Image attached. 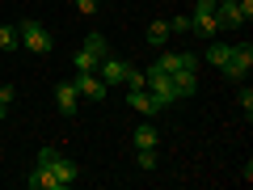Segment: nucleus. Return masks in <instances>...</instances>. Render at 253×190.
I'll return each instance as SVG.
<instances>
[{
	"mask_svg": "<svg viewBox=\"0 0 253 190\" xmlns=\"http://www.w3.org/2000/svg\"><path fill=\"white\" fill-rule=\"evenodd\" d=\"M144 76H148V93H152V101H156V110H173L177 106V89H173V76L165 72L161 63H148L144 68Z\"/></svg>",
	"mask_w": 253,
	"mask_h": 190,
	"instance_id": "f257e3e1",
	"label": "nucleus"
},
{
	"mask_svg": "<svg viewBox=\"0 0 253 190\" xmlns=\"http://www.w3.org/2000/svg\"><path fill=\"white\" fill-rule=\"evenodd\" d=\"M17 38H21V47H26V51H34V55H51V30L42 26V21H34V17H26L17 26Z\"/></svg>",
	"mask_w": 253,
	"mask_h": 190,
	"instance_id": "f03ea898",
	"label": "nucleus"
},
{
	"mask_svg": "<svg viewBox=\"0 0 253 190\" xmlns=\"http://www.w3.org/2000/svg\"><path fill=\"white\" fill-rule=\"evenodd\" d=\"M253 68V47L249 43H232V55H228V63L219 68V72L228 76V81H245Z\"/></svg>",
	"mask_w": 253,
	"mask_h": 190,
	"instance_id": "7ed1b4c3",
	"label": "nucleus"
},
{
	"mask_svg": "<svg viewBox=\"0 0 253 190\" xmlns=\"http://www.w3.org/2000/svg\"><path fill=\"white\" fill-rule=\"evenodd\" d=\"M190 26H194V34H199V38H215V30H219L215 0H199V4H194V13H190Z\"/></svg>",
	"mask_w": 253,
	"mask_h": 190,
	"instance_id": "20e7f679",
	"label": "nucleus"
},
{
	"mask_svg": "<svg viewBox=\"0 0 253 190\" xmlns=\"http://www.w3.org/2000/svg\"><path fill=\"white\" fill-rule=\"evenodd\" d=\"M215 17H219V30H241L245 21L253 17V0H236V4H215Z\"/></svg>",
	"mask_w": 253,
	"mask_h": 190,
	"instance_id": "39448f33",
	"label": "nucleus"
},
{
	"mask_svg": "<svg viewBox=\"0 0 253 190\" xmlns=\"http://www.w3.org/2000/svg\"><path fill=\"white\" fill-rule=\"evenodd\" d=\"M169 76H181V72H199V55H190V51H165L161 59H156Z\"/></svg>",
	"mask_w": 253,
	"mask_h": 190,
	"instance_id": "423d86ee",
	"label": "nucleus"
},
{
	"mask_svg": "<svg viewBox=\"0 0 253 190\" xmlns=\"http://www.w3.org/2000/svg\"><path fill=\"white\" fill-rule=\"evenodd\" d=\"M72 85H76V93H81V97H89V101H106V89H110L97 72H76Z\"/></svg>",
	"mask_w": 253,
	"mask_h": 190,
	"instance_id": "0eeeda50",
	"label": "nucleus"
},
{
	"mask_svg": "<svg viewBox=\"0 0 253 190\" xmlns=\"http://www.w3.org/2000/svg\"><path fill=\"white\" fill-rule=\"evenodd\" d=\"M126 68H131L126 59H118V55H106V59L97 63V76H101L106 85H123V81H126Z\"/></svg>",
	"mask_w": 253,
	"mask_h": 190,
	"instance_id": "6e6552de",
	"label": "nucleus"
},
{
	"mask_svg": "<svg viewBox=\"0 0 253 190\" xmlns=\"http://www.w3.org/2000/svg\"><path fill=\"white\" fill-rule=\"evenodd\" d=\"M26 186H30V190H63V182L55 178L46 165H34V173L26 178Z\"/></svg>",
	"mask_w": 253,
	"mask_h": 190,
	"instance_id": "1a4fd4ad",
	"label": "nucleus"
},
{
	"mask_svg": "<svg viewBox=\"0 0 253 190\" xmlns=\"http://www.w3.org/2000/svg\"><path fill=\"white\" fill-rule=\"evenodd\" d=\"M76 97H81V93H76L72 81H59V85H55V106H59V114H76Z\"/></svg>",
	"mask_w": 253,
	"mask_h": 190,
	"instance_id": "9d476101",
	"label": "nucleus"
},
{
	"mask_svg": "<svg viewBox=\"0 0 253 190\" xmlns=\"http://www.w3.org/2000/svg\"><path fill=\"white\" fill-rule=\"evenodd\" d=\"M46 169H51V173H55V178H59V182H63V190H68V186H72V182H76V161H72V156H63V152H59V156H55V161H51V165H46Z\"/></svg>",
	"mask_w": 253,
	"mask_h": 190,
	"instance_id": "9b49d317",
	"label": "nucleus"
},
{
	"mask_svg": "<svg viewBox=\"0 0 253 190\" xmlns=\"http://www.w3.org/2000/svg\"><path fill=\"white\" fill-rule=\"evenodd\" d=\"M126 101H131V110H139L144 118L161 114V110H156V101H152V93H148V89H126Z\"/></svg>",
	"mask_w": 253,
	"mask_h": 190,
	"instance_id": "f8f14e48",
	"label": "nucleus"
},
{
	"mask_svg": "<svg viewBox=\"0 0 253 190\" xmlns=\"http://www.w3.org/2000/svg\"><path fill=\"white\" fill-rule=\"evenodd\" d=\"M156 144H161V131H156V127L144 118V123L135 127V148H156Z\"/></svg>",
	"mask_w": 253,
	"mask_h": 190,
	"instance_id": "ddd939ff",
	"label": "nucleus"
},
{
	"mask_svg": "<svg viewBox=\"0 0 253 190\" xmlns=\"http://www.w3.org/2000/svg\"><path fill=\"white\" fill-rule=\"evenodd\" d=\"M173 89H177V97H194V93H199V76H194V72L173 76Z\"/></svg>",
	"mask_w": 253,
	"mask_h": 190,
	"instance_id": "4468645a",
	"label": "nucleus"
},
{
	"mask_svg": "<svg viewBox=\"0 0 253 190\" xmlns=\"http://www.w3.org/2000/svg\"><path fill=\"white\" fill-rule=\"evenodd\" d=\"M97 55H89V51H84V47H76V51H72V68H76V72H97Z\"/></svg>",
	"mask_w": 253,
	"mask_h": 190,
	"instance_id": "2eb2a0df",
	"label": "nucleus"
},
{
	"mask_svg": "<svg viewBox=\"0 0 253 190\" xmlns=\"http://www.w3.org/2000/svg\"><path fill=\"white\" fill-rule=\"evenodd\" d=\"M165 43H169V21L156 17L152 26H148V47H165Z\"/></svg>",
	"mask_w": 253,
	"mask_h": 190,
	"instance_id": "dca6fc26",
	"label": "nucleus"
},
{
	"mask_svg": "<svg viewBox=\"0 0 253 190\" xmlns=\"http://www.w3.org/2000/svg\"><path fill=\"white\" fill-rule=\"evenodd\" d=\"M81 47H84L89 55H97V59H106V55H110V43H106V34H97V30H93V34L84 38Z\"/></svg>",
	"mask_w": 253,
	"mask_h": 190,
	"instance_id": "f3484780",
	"label": "nucleus"
},
{
	"mask_svg": "<svg viewBox=\"0 0 253 190\" xmlns=\"http://www.w3.org/2000/svg\"><path fill=\"white\" fill-rule=\"evenodd\" d=\"M228 55H232V43H211L207 47V63H211V68H224Z\"/></svg>",
	"mask_w": 253,
	"mask_h": 190,
	"instance_id": "a211bd4d",
	"label": "nucleus"
},
{
	"mask_svg": "<svg viewBox=\"0 0 253 190\" xmlns=\"http://www.w3.org/2000/svg\"><path fill=\"white\" fill-rule=\"evenodd\" d=\"M0 51H21V38H17V26H0Z\"/></svg>",
	"mask_w": 253,
	"mask_h": 190,
	"instance_id": "6ab92c4d",
	"label": "nucleus"
},
{
	"mask_svg": "<svg viewBox=\"0 0 253 190\" xmlns=\"http://www.w3.org/2000/svg\"><path fill=\"white\" fill-rule=\"evenodd\" d=\"M135 165H139L144 173H152V169H156V148H135Z\"/></svg>",
	"mask_w": 253,
	"mask_h": 190,
	"instance_id": "aec40b11",
	"label": "nucleus"
},
{
	"mask_svg": "<svg viewBox=\"0 0 253 190\" xmlns=\"http://www.w3.org/2000/svg\"><path fill=\"white\" fill-rule=\"evenodd\" d=\"M126 89H148V76H144V68H126Z\"/></svg>",
	"mask_w": 253,
	"mask_h": 190,
	"instance_id": "412c9836",
	"label": "nucleus"
},
{
	"mask_svg": "<svg viewBox=\"0 0 253 190\" xmlns=\"http://www.w3.org/2000/svg\"><path fill=\"white\" fill-rule=\"evenodd\" d=\"M186 30H194V26H190V13H177V17H169V34H186Z\"/></svg>",
	"mask_w": 253,
	"mask_h": 190,
	"instance_id": "4be33fe9",
	"label": "nucleus"
},
{
	"mask_svg": "<svg viewBox=\"0 0 253 190\" xmlns=\"http://www.w3.org/2000/svg\"><path fill=\"white\" fill-rule=\"evenodd\" d=\"M236 101H241L245 118H249V114H253V93H249V89H241V93H236Z\"/></svg>",
	"mask_w": 253,
	"mask_h": 190,
	"instance_id": "5701e85b",
	"label": "nucleus"
},
{
	"mask_svg": "<svg viewBox=\"0 0 253 190\" xmlns=\"http://www.w3.org/2000/svg\"><path fill=\"white\" fill-rule=\"evenodd\" d=\"M13 97H17V89H13V85H0V106L9 110V106H13Z\"/></svg>",
	"mask_w": 253,
	"mask_h": 190,
	"instance_id": "b1692460",
	"label": "nucleus"
},
{
	"mask_svg": "<svg viewBox=\"0 0 253 190\" xmlns=\"http://www.w3.org/2000/svg\"><path fill=\"white\" fill-rule=\"evenodd\" d=\"M55 156H59V148H55V144H46V148H42V152H38V165H51V161H55Z\"/></svg>",
	"mask_w": 253,
	"mask_h": 190,
	"instance_id": "393cba45",
	"label": "nucleus"
},
{
	"mask_svg": "<svg viewBox=\"0 0 253 190\" xmlns=\"http://www.w3.org/2000/svg\"><path fill=\"white\" fill-rule=\"evenodd\" d=\"M76 9H81V13H97L101 0H76Z\"/></svg>",
	"mask_w": 253,
	"mask_h": 190,
	"instance_id": "a878e982",
	"label": "nucleus"
},
{
	"mask_svg": "<svg viewBox=\"0 0 253 190\" xmlns=\"http://www.w3.org/2000/svg\"><path fill=\"white\" fill-rule=\"evenodd\" d=\"M4 114H9V110H4V106H0V118H4Z\"/></svg>",
	"mask_w": 253,
	"mask_h": 190,
	"instance_id": "bb28decb",
	"label": "nucleus"
}]
</instances>
